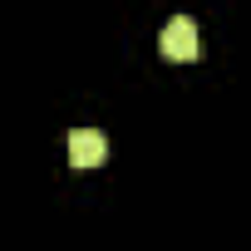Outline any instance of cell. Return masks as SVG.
I'll use <instances>...</instances> for the list:
<instances>
[{
  "mask_svg": "<svg viewBox=\"0 0 251 251\" xmlns=\"http://www.w3.org/2000/svg\"><path fill=\"white\" fill-rule=\"evenodd\" d=\"M103 153H108V143H103L99 128H74V133H69V163H74V168H99Z\"/></svg>",
  "mask_w": 251,
  "mask_h": 251,
  "instance_id": "2",
  "label": "cell"
},
{
  "mask_svg": "<svg viewBox=\"0 0 251 251\" xmlns=\"http://www.w3.org/2000/svg\"><path fill=\"white\" fill-rule=\"evenodd\" d=\"M163 54H168L173 64L202 59V35H197V25H192L187 15H173V20L163 25Z\"/></svg>",
  "mask_w": 251,
  "mask_h": 251,
  "instance_id": "1",
  "label": "cell"
}]
</instances>
